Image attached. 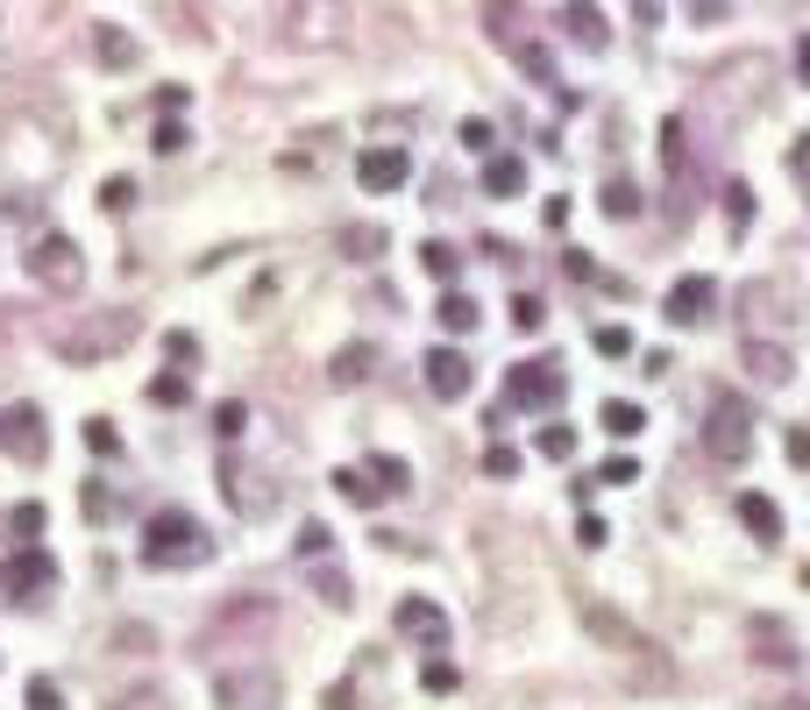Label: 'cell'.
Returning a JSON list of instances; mask_svg holds the SVG:
<instances>
[{
    "label": "cell",
    "instance_id": "cell-1",
    "mask_svg": "<svg viewBox=\"0 0 810 710\" xmlns=\"http://www.w3.org/2000/svg\"><path fill=\"white\" fill-rule=\"evenodd\" d=\"M206 554H214V540L200 533L192 511H178V505L149 511V526H143V562L149 568H200Z\"/></svg>",
    "mask_w": 810,
    "mask_h": 710
},
{
    "label": "cell",
    "instance_id": "cell-2",
    "mask_svg": "<svg viewBox=\"0 0 810 710\" xmlns=\"http://www.w3.org/2000/svg\"><path fill=\"white\" fill-rule=\"evenodd\" d=\"M704 455H711L718 470H740V462L754 455V405H746L740 391H718V398H711V419H704Z\"/></svg>",
    "mask_w": 810,
    "mask_h": 710
},
{
    "label": "cell",
    "instance_id": "cell-3",
    "mask_svg": "<svg viewBox=\"0 0 810 710\" xmlns=\"http://www.w3.org/2000/svg\"><path fill=\"white\" fill-rule=\"evenodd\" d=\"M135 335H143V320H135V313H86V320L57 341V356H65L71 370H86V362H108L114 349H128Z\"/></svg>",
    "mask_w": 810,
    "mask_h": 710
},
{
    "label": "cell",
    "instance_id": "cell-4",
    "mask_svg": "<svg viewBox=\"0 0 810 710\" xmlns=\"http://www.w3.org/2000/svg\"><path fill=\"white\" fill-rule=\"evenodd\" d=\"M214 703L221 710H278L284 683H278V668H263V661H243V668L214 675Z\"/></svg>",
    "mask_w": 810,
    "mask_h": 710
},
{
    "label": "cell",
    "instance_id": "cell-5",
    "mask_svg": "<svg viewBox=\"0 0 810 710\" xmlns=\"http://www.w3.org/2000/svg\"><path fill=\"white\" fill-rule=\"evenodd\" d=\"M22 263H29V278H36L43 292H65L71 298L86 284V263H79V241H71V235H43Z\"/></svg>",
    "mask_w": 810,
    "mask_h": 710
},
{
    "label": "cell",
    "instance_id": "cell-6",
    "mask_svg": "<svg viewBox=\"0 0 810 710\" xmlns=\"http://www.w3.org/2000/svg\"><path fill=\"white\" fill-rule=\"evenodd\" d=\"M284 43H306V50H327L341 43V8L335 0H284Z\"/></svg>",
    "mask_w": 810,
    "mask_h": 710
},
{
    "label": "cell",
    "instance_id": "cell-7",
    "mask_svg": "<svg viewBox=\"0 0 810 710\" xmlns=\"http://www.w3.org/2000/svg\"><path fill=\"white\" fill-rule=\"evenodd\" d=\"M562 391H569L562 362H554V356H540V362H519V370H513L505 398H513V405H527V413H548V405H562Z\"/></svg>",
    "mask_w": 810,
    "mask_h": 710
},
{
    "label": "cell",
    "instance_id": "cell-8",
    "mask_svg": "<svg viewBox=\"0 0 810 710\" xmlns=\"http://www.w3.org/2000/svg\"><path fill=\"white\" fill-rule=\"evenodd\" d=\"M0 455L29 462V470L50 455V433H43V413H36V405H8V413H0Z\"/></svg>",
    "mask_w": 810,
    "mask_h": 710
},
{
    "label": "cell",
    "instance_id": "cell-9",
    "mask_svg": "<svg viewBox=\"0 0 810 710\" xmlns=\"http://www.w3.org/2000/svg\"><path fill=\"white\" fill-rule=\"evenodd\" d=\"M405 178H413V157H405L398 143H378V149L356 157V185H363V192H398Z\"/></svg>",
    "mask_w": 810,
    "mask_h": 710
},
{
    "label": "cell",
    "instance_id": "cell-10",
    "mask_svg": "<svg viewBox=\"0 0 810 710\" xmlns=\"http://www.w3.org/2000/svg\"><path fill=\"white\" fill-rule=\"evenodd\" d=\"M398 632L413 646H427V654H448V618H441V604H427V597L398 604Z\"/></svg>",
    "mask_w": 810,
    "mask_h": 710
},
{
    "label": "cell",
    "instance_id": "cell-11",
    "mask_svg": "<svg viewBox=\"0 0 810 710\" xmlns=\"http://www.w3.org/2000/svg\"><path fill=\"white\" fill-rule=\"evenodd\" d=\"M775 320V327H797V278H761L746 284V320Z\"/></svg>",
    "mask_w": 810,
    "mask_h": 710
},
{
    "label": "cell",
    "instance_id": "cell-12",
    "mask_svg": "<svg viewBox=\"0 0 810 710\" xmlns=\"http://www.w3.org/2000/svg\"><path fill=\"white\" fill-rule=\"evenodd\" d=\"M470 384H476V370H470V356H462V349H434L427 356V391H434V398L455 405V398H470Z\"/></svg>",
    "mask_w": 810,
    "mask_h": 710
},
{
    "label": "cell",
    "instance_id": "cell-13",
    "mask_svg": "<svg viewBox=\"0 0 810 710\" xmlns=\"http://www.w3.org/2000/svg\"><path fill=\"white\" fill-rule=\"evenodd\" d=\"M711 306H718V284L711 278H675V292H668V320L675 327H704V320H711Z\"/></svg>",
    "mask_w": 810,
    "mask_h": 710
},
{
    "label": "cell",
    "instance_id": "cell-14",
    "mask_svg": "<svg viewBox=\"0 0 810 710\" xmlns=\"http://www.w3.org/2000/svg\"><path fill=\"white\" fill-rule=\"evenodd\" d=\"M746 370L761 376L768 391H783L789 376H797V356H789V341H768V335H746Z\"/></svg>",
    "mask_w": 810,
    "mask_h": 710
},
{
    "label": "cell",
    "instance_id": "cell-15",
    "mask_svg": "<svg viewBox=\"0 0 810 710\" xmlns=\"http://www.w3.org/2000/svg\"><path fill=\"white\" fill-rule=\"evenodd\" d=\"M57 583V568H50V554H8V562H0V590H14V597H36V590H50Z\"/></svg>",
    "mask_w": 810,
    "mask_h": 710
},
{
    "label": "cell",
    "instance_id": "cell-16",
    "mask_svg": "<svg viewBox=\"0 0 810 710\" xmlns=\"http://www.w3.org/2000/svg\"><path fill=\"white\" fill-rule=\"evenodd\" d=\"M228 505L243 511V519H263V511H278V491H270V476L235 470V462H228Z\"/></svg>",
    "mask_w": 810,
    "mask_h": 710
},
{
    "label": "cell",
    "instance_id": "cell-17",
    "mask_svg": "<svg viewBox=\"0 0 810 710\" xmlns=\"http://www.w3.org/2000/svg\"><path fill=\"white\" fill-rule=\"evenodd\" d=\"M562 29H569V43H583L590 57L611 43V29H605V14H597V0H569V8H562Z\"/></svg>",
    "mask_w": 810,
    "mask_h": 710
},
{
    "label": "cell",
    "instance_id": "cell-18",
    "mask_svg": "<svg viewBox=\"0 0 810 710\" xmlns=\"http://www.w3.org/2000/svg\"><path fill=\"white\" fill-rule=\"evenodd\" d=\"M583 632H597V640H605V646H619V654H626V646H633V640H640V632H633V626H626V618H619V611H611V604H605V597H583Z\"/></svg>",
    "mask_w": 810,
    "mask_h": 710
},
{
    "label": "cell",
    "instance_id": "cell-19",
    "mask_svg": "<svg viewBox=\"0 0 810 710\" xmlns=\"http://www.w3.org/2000/svg\"><path fill=\"white\" fill-rule=\"evenodd\" d=\"M740 519H746V533H754L761 548H775V540H783V511H775V497L740 491Z\"/></svg>",
    "mask_w": 810,
    "mask_h": 710
},
{
    "label": "cell",
    "instance_id": "cell-20",
    "mask_svg": "<svg viewBox=\"0 0 810 710\" xmlns=\"http://www.w3.org/2000/svg\"><path fill=\"white\" fill-rule=\"evenodd\" d=\"M484 22H491V43L498 50H519V29H527V14H519V0H484Z\"/></svg>",
    "mask_w": 810,
    "mask_h": 710
},
{
    "label": "cell",
    "instance_id": "cell-21",
    "mask_svg": "<svg viewBox=\"0 0 810 710\" xmlns=\"http://www.w3.org/2000/svg\"><path fill=\"white\" fill-rule=\"evenodd\" d=\"M93 50H100V65H108V71H135V57H143V50H135V36H122V29H108V22L93 29Z\"/></svg>",
    "mask_w": 810,
    "mask_h": 710
},
{
    "label": "cell",
    "instance_id": "cell-22",
    "mask_svg": "<svg viewBox=\"0 0 810 710\" xmlns=\"http://www.w3.org/2000/svg\"><path fill=\"white\" fill-rule=\"evenodd\" d=\"M597 427H605L611 441H633V433L648 427V413H640V405H626V398H605V405H597Z\"/></svg>",
    "mask_w": 810,
    "mask_h": 710
},
{
    "label": "cell",
    "instance_id": "cell-23",
    "mask_svg": "<svg viewBox=\"0 0 810 710\" xmlns=\"http://www.w3.org/2000/svg\"><path fill=\"white\" fill-rule=\"evenodd\" d=\"M519 185H527V164H519V157H491L484 164V192H491V200H513Z\"/></svg>",
    "mask_w": 810,
    "mask_h": 710
},
{
    "label": "cell",
    "instance_id": "cell-24",
    "mask_svg": "<svg viewBox=\"0 0 810 710\" xmlns=\"http://www.w3.org/2000/svg\"><path fill=\"white\" fill-rule=\"evenodd\" d=\"M335 491H341V497H349V505H356V511H370V505H378V497H384V491H378V483H370V470H335Z\"/></svg>",
    "mask_w": 810,
    "mask_h": 710
},
{
    "label": "cell",
    "instance_id": "cell-25",
    "mask_svg": "<svg viewBox=\"0 0 810 710\" xmlns=\"http://www.w3.org/2000/svg\"><path fill=\"white\" fill-rule=\"evenodd\" d=\"M370 483H378V491L392 497V491H413V470H405L398 455H378V462H370Z\"/></svg>",
    "mask_w": 810,
    "mask_h": 710
},
{
    "label": "cell",
    "instance_id": "cell-26",
    "mask_svg": "<svg viewBox=\"0 0 810 710\" xmlns=\"http://www.w3.org/2000/svg\"><path fill=\"white\" fill-rule=\"evenodd\" d=\"M313 597H320L327 611H349V604H356V597H349V583H341L335 568H313Z\"/></svg>",
    "mask_w": 810,
    "mask_h": 710
},
{
    "label": "cell",
    "instance_id": "cell-27",
    "mask_svg": "<svg viewBox=\"0 0 810 710\" xmlns=\"http://www.w3.org/2000/svg\"><path fill=\"white\" fill-rule=\"evenodd\" d=\"M419 263H427V278H441V284H455V270H462V256L448 249V241H427L419 249Z\"/></svg>",
    "mask_w": 810,
    "mask_h": 710
},
{
    "label": "cell",
    "instance_id": "cell-28",
    "mask_svg": "<svg viewBox=\"0 0 810 710\" xmlns=\"http://www.w3.org/2000/svg\"><path fill=\"white\" fill-rule=\"evenodd\" d=\"M441 327H448V335H470V327H476V298L448 292V298H441Z\"/></svg>",
    "mask_w": 810,
    "mask_h": 710
},
{
    "label": "cell",
    "instance_id": "cell-29",
    "mask_svg": "<svg viewBox=\"0 0 810 710\" xmlns=\"http://www.w3.org/2000/svg\"><path fill=\"white\" fill-rule=\"evenodd\" d=\"M761 646H768V654H761V661H768V668H789V661H797V654H789V632L783 626H775V618H761Z\"/></svg>",
    "mask_w": 810,
    "mask_h": 710
},
{
    "label": "cell",
    "instance_id": "cell-30",
    "mask_svg": "<svg viewBox=\"0 0 810 710\" xmlns=\"http://www.w3.org/2000/svg\"><path fill=\"white\" fill-rule=\"evenodd\" d=\"M605 214H611V221H633V214H640V192L626 185V178H611V185H605Z\"/></svg>",
    "mask_w": 810,
    "mask_h": 710
},
{
    "label": "cell",
    "instance_id": "cell-31",
    "mask_svg": "<svg viewBox=\"0 0 810 710\" xmlns=\"http://www.w3.org/2000/svg\"><path fill=\"white\" fill-rule=\"evenodd\" d=\"M513 327H519V335H540V327H548V306L519 292V298H513Z\"/></svg>",
    "mask_w": 810,
    "mask_h": 710
},
{
    "label": "cell",
    "instance_id": "cell-32",
    "mask_svg": "<svg viewBox=\"0 0 810 710\" xmlns=\"http://www.w3.org/2000/svg\"><path fill=\"white\" fill-rule=\"evenodd\" d=\"M370 376V349H341L335 356V384H363Z\"/></svg>",
    "mask_w": 810,
    "mask_h": 710
},
{
    "label": "cell",
    "instance_id": "cell-33",
    "mask_svg": "<svg viewBox=\"0 0 810 710\" xmlns=\"http://www.w3.org/2000/svg\"><path fill=\"white\" fill-rule=\"evenodd\" d=\"M540 455H548V462H569V455H576V433H569V427H540Z\"/></svg>",
    "mask_w": 810,
    "mask_h": 710
},
{
    "label": "cell",
    "instance_id": "cell-34",
    "mask_svg": "<svg viewBox=\"0 0 810 710\" xmlns=\"http://www.w3.org/2000/svg\"><path fill=\"white\" fill-rule=\"evenodd\" d=\"M100 206H108V214H128V206H135V178H108V185H100Z\"/></svg>",
    "mask_w": 810,
    "mask_h": 710
},
{
    "label": "cell",
    "instance_id": "cell-35",
    "mask_svg": "<svg viewBox=\"0 0 810 710\" xmlns=\"http://www.w3.org/2000/svg\"><path fill=\"white\" fill-rule=\"evenodd\" d=\"M149 398H157V405H185L192 384H185V376H157V384H149Z\"/></svg>",
    "mask_w": 810,
    "mask_h": 710
},
{
    "label": "cell",
    "instance_id": "cell-36",
    "mask_svg": "<svg viewBox=\"0 0 810 710\" xmlns=\"http://www.w3.org/2000/svg\"><path fill=\"white\" fill-rule=\"evenodd\" d=\"M29 710H65V689H57V683H43V675H36V683H29Z\"/></svg>",
    "mask_w": 810,
    "mask_h": 710
},
{
    "label": "cell",
    "instance_id": "cell-37",
    "mask_svg": "<svg viewBox=\"0 0 810 710\" xmlns=\"http://www.w3.org/2000/svg\"><path fill=\"white\" fill-rule=\"evenodd\" d=\"M86 441H93V455H114V448H122V433H114L108 419H86Z\"/></svg>",
    "mask_w": 810,
    "mask_h": 710
},
{
    "label": "cell",
    "instance_id": "cell-38",
    "mask_svg": "<svg viewBox=\"0 0 810 710\" xmlns=\"http://www.w3.org/2000/svg\"><path fill=\"white\" fill-rule=\"evenodd\" d=\"M327 548H335V533H327V526H306V533H299V554H306V562H320Z\"/></svg>",
    "mask_w": 810,
    "mask_h": 710
},
{
    "label": "cell",
    "instance_id": "cell-39",
    "mask_svg": "<svg viewBox=\"0 0 810 710\" xmlns=\"http://www.w3.org/2000/svg\"><path fill=\"white\" fill-rule=\"evenodd\" d=\"M484 476H519V455H513V448H491V455H484Z\"/></svg>",
    "mask_w": 810,
    "mask_h": 710
},
{
    "label": "cell",
    "instance_id": "cell-40",
    "mask_svg": "<svg viewBox=\"0 0 810 710\" xmlns=\"http://www.w3.org/2000/svg\"><path fill=\"white\" fill-rule=\"evenodd\" d=\"M640 476V462H626V455H611L605 470H597V483H633Z\"/></svg>",
    "mask_w": 810,
    "mask_h": 710
},
{
    "label": "cell",
    "instance_id": "cell-41",
    "mask_svg": "<svg viewBox=\"0 0 810 710\" xmlns=\"http://www.w3.org/2000/svg\"><path fill=\"white\" fill-rule=\"evenodd\" d=\"M178 149H185V128H178V121H164V128H157V157H178Z\"/></svg>",
    "mask_w": 810,
    "mask_h": 710
},
{
    "label": "cell",
    "instance_id": "cell-42",
    "mask_svg": "<svg viewBox=\"0 0 810 710\" xmlns=\"http://www.w3.org/2000/svg\"><path fill=\"white\" fill-rule=\"evenodd\" d=\"M633 349V335H626V327H605V335H597V356H626Z\"/></svg>",
    "mask_w": 810,
    "mask_h": 710
},
{
    "label": "cell",
    "instance_id": "cell-43",
    "mask_svg": "<svg viewBox=\"0 0 810 710\" xmlns=\"http://www.w3.org/2000/svg\"><path fill=\"white\" fill-rule=\"evenodd\" d=\"M562 270H569V278H576V284H597V263H590V256H583V249H576V256H569V263H562Z\"/></svg>",
    "mask_w": 810,
    "mask_h": 710
},
{
    "label": "cell",
    "instance_id": "cell-44",
    "mask_svg": "<svg viewBox=\"0 0 810 710\" xmlns=\"http://www.w3.org/2000/svg\"><path fill=\"white\" fill-rule=\"evenodd\" d=\"M462 143H470V149H491V121H462Z\"/></svg>",
    "mask_w": 810,
    "mask_h": 710
},
{
    "label": "cell",
    "instance_id": "cell-45",
    "mask_svg": "<svg viewBox=\"0 0 810 710\" xmlns=\"http://www.w3.org/2000/svg\"><path fill=\"white\" fill-rule=\"evenodd\" d=\"M341 241H349V256H356V249H378V241H384V235H378V228H349V235H341Z\"/></svg>",
    "mask_w": 810,
    "mask_h": 710
},
{
    "label": "cell",
    "instance_id": "cell-46",
    "mask_svg": "<svg viewBox=\"0 0 810 710\" xmlns=\"http://www.w3.org/2000/svg\"><path fill=\"white\" fill-rule=\"evenodd\" d=\"M633 22H640V29H654V22H662V0H633Z\"/></svg>",
    "mask_w": 810,
    "mask_h": 710
},
{
    "label": "cell",
    "instance_id": "cell-47",
    "mask_svg": "<svg viewBox=\"0 0 810 710\" xmlns=\"http://www.w3.org/2000/svg\"><path fill=\"white\" fill-rule=\"evenodd\" d=\"M122 710H164V703H157V697H135V703H122Z\"/></svg>",
    "mask_w": 810,
    "mask_h": 710
}]
</instances>
